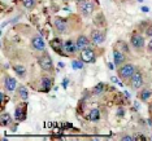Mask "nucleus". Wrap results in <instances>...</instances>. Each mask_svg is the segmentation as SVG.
I'll use <instances>...</instances> for the list:
<instances>
[{
  "instance_id": "1",
  "label": "nucleus",
  "mask_w": 152,
  "mask_h": 141,
  "mask_svg": "<svg viewBox=\"0 0 152 141\" xmlns=\"http://www.w3.org/2000/svg\"><path fill=\"white\" fill-rule=\"evenodd\" d=\"M135 71H137V67L130 62H125V64L121 65V66L117 67V75H118V78L124 82L129 80Z\"/></svg>"
},
{
  "instance_id": "2",
  "label": "nucleus",
  "mask_w": 152,
  "mask_h": 141,
  "mask_svg": "<svg viewBox=\"0 0 152 141\" xmlns=\"http://www.w3.org/2000/svg\"><path fill=\"white\" fill-rule=\"evenodd\" d=\"M38 64H39L40 69H42L43 71H46V73L53 71V61H52V58H51L50 54L43 53L42 56L38 58Z\"/></svg>"
},
{
  "instance_id": "3",
  "label": "nucleus",
  "mask_w": 152,
  "mask_h": 141,
  "mask_svg": "<svg viewBox=\"0 0 152 141\" xmlns=\"http://www.w3.org/2000/svg\"><path fill=\"white\" fill-rule=\"evenodd\" d=\"M129 85L131 89H140L142 87H143V75H142L140 71H135V73L133 74V77H131L129 80Z\"/></svg>"
},
{
  "instance_id": "4",
  "label": "nucleus",
  "mask_w": 152,
  "mask_h": 141,
  "mask_svg": "<svg viewBox=\"0 0 152 141\" xmlns=\"http://www.w3.org/2000/svg\"><path fill=\"white\" fill-rule=\"evenodd\" d=\"M144 44H146L144 38L139 34H133L130 36V46L134 51H142L144 48Z\"/></svg>"
},
{
  "instance_id": "5",
  "label": "nucleus",
  "mask_w": 152,
  "mask_h": 141,
  "mask_svg": "<svg viewBox=\"0 0 152 141\" xmlns=\"http://www.w3.org/2000/svg\"><path fill=\"white\" fill-rule=\"evenodd\" d=\"M30 46L34 51H37V52H44L46 51V43H44L43 38L40 35H34L31 38V40H30Z\"/></svg>"
},
{
  "instance_id": "6",
  "label": "nucleus",
  "mask_w": 152,
  "mask_h": 141,
  "mask_svg": "<svg viewBox=\"0 0 152 141\" xmlns=\"http://www.w3.org/2000/svg\"><path fill=\"white\" fill-rule=\"evenodd\" d=\"M79 11L83 16H90L95 11V4L90 0H83V1H79Z\"/></svg>"
},
{
  "instance_id": "7",
  "label": "nucleus",
  "mask_w": 152,
  "mask_h": 141,
  "mask_svg": "<svg viewBox=\"0 0 152 141\" xmlns=\"http://www.w3.org/2000/svg\"><path fill=\"white\" fill-rule=\"evenodd\" d=\"M95 60V51L91 48H86L81 51V61L82 62H92Z\"/></svg>"
},
{
  "instance_id": "8",
  "label": "nucleus",
  "mask_w": 152,
  "mask_h": 141,
  "mask_svg": "<svg viewBox=\"0 0 152 141\" xmlns=\"http://www.w3.org/2000/svg\"><path fill=\"white\" fill-rule=\"evenodd\" d=\"M18 88L17 87V82L15 78L12 77H5L4 78V89L8 93H12L13 91H16V89Z\"/></svg>"
},
{
  "instance_id": "9",
  "label": "nucleus",
  "mask_w": 152,
  "mask_h": 141,
  "mask_svg": "<svg viewBox=\"0 0 152 141\" xmlns=\"http://www.w3.org/2000/svg\"><path fill=\"white\" fill-rule=\"evenodd\" d=\"M75 44H77L78 51L81 52V51H83V49H86V48H88L90 40H88V38L86 36V35H79L77 38V40H75Z\"/></svg>"
},
{
  "instance_id": "10",
  "label": "nucleus",
  "mask_w": 152,
  "mask_h": 141,
  "mask_svg": "<svg viewBox=\"0 0 152 141\" xmlns=\"http://www.w3.org/2000/svg\"><path fill=\"white\" fill-rule=\"evenodd\" d=\"M125 54H124L122 51H118V49H115L113 51V62L117 67L121 66L122 64H125Z\"/></svg>"
},
{
  "instance_id": "11",
  "label": "nucleus",
  "mask_w": 152,
  "mask_h": 141,
  "mask_svg": "<svg viewBox=\"0 0 152 141\" xmlns=\"http://www.w3.org/2000/svg\"><path fill=\"white\" fill-rule=\"evenodd\" d=\"M77 51H78V48H77V44H75V42H73L72 39H69V40L65 42V44H64V52H66L68 54H74Z\"/></svg>"
},
{
  "instance_id": "12",
  "label": "nucleus",
  "mask_w": 152,
  "mask_h": 141,
  "mask_svg": "<svg viewBox=\"0 0 152 141\" xmlns=\"http://www.w3.org/2000/svg\"><path fill=\"white\" fill-rule=\"evenodd\" d=\"M55 29L58 34H64L66 31V21L65 20H61V18H56L55 20V23H53Z\"/></svg>"
},
{
  "instance_id": "13",
  "label": "nucleus",
  "mask_w": 152,
  "mask_h": 141,
  "mask_svg": "<svg viewBox=\"0 0 152 141\" xmlns=\"http://www.w3.org/2000/svg\"><path fill=\"white\" fill-rule=\"evenodd\" d=\"M91 40L95 44H102L105 40V35L102 31H92L91 33Z\"/></svg>"
},
{
  "instance_id": "14",
  "label": "nucleus",
  "mask_w": 152,
  "mask_h": 141,
  "mask_svg": "<svg viewBox=\"0 0 152 141\" xmlns=\"http://www.w3.org/2000/svg\"><path fill=\"white\" fill-rule=\"evenodd\" d=\"M51 47L53 48V51H56L57 53H63V51H64V44L63 42H61L60 39H53V40H51Z\"/></svg>"
},
{
  "instance_id": "15",
  "label": "nucleus",
  "mask_w": 152,
  "mask_h": 141,
  "mask_svg": "<svg viewBox=\"0 0 152 141\" xmlns=\"http://www.w3.org/2000/svg\"><path fill=\"white\" fill-rule=\"evenodd\" d=\"M26 116V105H18L16 109V118L17 120H23Z\"/></svg>"
},
{
  "instance_id": "16",
  "label": "nucleus",
  "mask_w": 152,
  "mask_h": 141,
  "mask_svg": "<svg viewBox=\"0 0 152 141\" xmlns=\"http://www.w3.org/2000/svg\"><path fill=\"white\" fill-rule=\"evenodd\" d=\"M12 122V115L9 113H3L0 116V124L1 126H9Z\"/></svg>"
},
{
  "instance_id": "17",
  "label": "nucleus",
  "mask_w": 152,
  "mask_h": 141,
  "mask_svg": "<svg viewBox=\"0 0 152 141\" xmlns=\"http://www.w3.org/2000/svg\"><path fill=\"white\" fill-rule=\"evenodd\" d=\"M151 95H152V92L150 91V89L144 88V89H142V91L139 92V100L146 102V101H148V98L151 97Z\"/></svg>"
},
{
  "instance_id": "18",
  "label": "nucleus",
  "mask_w": 152,
  "mask_h": 141,
  "mask_svg": "<svg viewBox=\"0 0 152 141\" xmlns=\"http://www.w3.org/2000/svg\"><path fill=\"white\" fill-rule=\"evenodd\" d=\"M40 84L43 85L42 91L47 92V91H50V89H51V87H52V80H51V79H48V78H43L42 82H40Z\"/></svg>"
},
{
  "instance_id": "19",
  "label": "nucleus",
  "mask_w": 152,
  "mask_h": 141,
  "mask_svg": "<svg viewBox=\"0 0 152 141\" xmlns=\"http://www.w3.org/2000/svg\"><path fill=\"white\" fill-rule=\"evenodd\" d=\"M17 92H18V96H20V97H21L22 100H25V101H26L27 98H29V92H27V89L23 87V85H20V87L17 88Z\"/></svg>"
},
{
  "instance_id": "20",
  "label": "nucleus",
  "mask_w": 152,
  "mask_h": 141,
  "mask_svg": "<svg viewBox=\"0 0 152 141\" xmlns=\"http://www.w3.org/2000/svg\"><path fill=\"white\" fill-rule=\"evenodd\" d=\"M13 70H15L16 73L18 74L21 78H25V75H26V69H25V66H23V65H15V66H13Z\"/></svg>"
},
{
  "instance_id": "21",
  "label": "nucleus",
  "mask_w": 152,
  "mask_h": 141,
  "mask_svg": "<svg viewBox=\"0 0 152 141\" xmlns=\"http://www.w3.org/2000/svg\"><path fill=\"white\" fill-rule=\"evenodd\" d=\"M21 4L25 7L26 9H34L35 8V5H37V0H21Z\"/></svg>"
},
{
  "instance_id": "22",
  "label": "nucleus",
  "mask_w": 152,
  "mask_h": 141,
  "mask_svg": "<svg viewBox=\"0 0 152 141\" xmlns=\"http://www.w3.org/2000/svg\"><path fill=\"white\" fill-rule=\"evenodd\" d=\"M100 119V111L98 109H92L91 113H90V120H92V122H98Z\"/></svg>"
},
{
  "instance_id": "23",
  "label": "nucleus",
  "mask_w": 152,
  "mask_h": 141,
  "mask_svg": "<svg viewBox=\"0 0 152 141\" xmlns=\"http://www.w3.org/2000/svg\"><path fill=\"white\" fill-rule=\"evenodd\" d=\"M104 85H105L104 83H98L94 88H92V93H94V95H100V93H103V91L105 89Z\"/></svg>"
},
{
  "instance_id": "24",
  "label": "nucleus",
  "mask_w": 152,
  "mask_h": 141,
  "mask_svg": "<svg viewBox=\"0 0 152 141\" xmlns=\"http://www.w3.org/2000/svg\"><path fill=\"white\" fill-rule=\"evenodd\" d=\"M0 98H1V108H4V105H5V93L4 92L0 93Z\"/></svg>"
},
{
  "instance_id": "25",
  "label": "nucleus",
  "mask_w": 152,
  "mask_h": 141,
  "mask_svg": "<svg viewBox=\"0 0 152 141\" xmlns=\"http://www.w3.org/2000/svg\"><path fill=\"white\" fill-rule=\"evenodd\" d=\"M146 35H147V36H151V38H152V25L147 27V30H146Z\"/></svg>"
},
{
  "instance_id": "26",
  "label": "nucleus",
  "mask_w": 152,
  "mask_h": 141,
  "mask_svg": "<svg viewBox=\"0 0 152 141\" xmlns=\"http://www.w3.org/2000/svg\"><path fill=\"white\" fill-rule=\"evenodd\" d=\"M121 140H125V141H134V137L125 135V136H122V137H121Z\"/></svg>"
},
{
  "instance_id": "27",
  "label": "nucleus",
  "mask_w": 152,
  "mask_h": 141,
  "mask_svg": "<svg viewBox=\"0 0 152 141\" xmlns=\"http://www.w3.org/2000/svg\"><path fill=\"white\" fill-rule=\"evenodd\" d=\"M73 65H74V67H75V69H81L82 66H83V65H82L81 62H78V61H74Z\"/></svg>"
},
{
  "instance_id": "28",
  "label": "nucleus",
  "mask_w": 152,
  "mask_h": 141,
  "mask_svg": "<svg viewBox=\"0 0 152 141\" xmlns=\"http://www.w3.org/2000/svg\"><path fill=\"white\" fill-rule=\"evenodd\" d=\"M147 51L148 52H152V39H151V42L147 44Z\"/></svg>"
},
{
  "instance_id": "29",
  "label": "nucleus",
  "mask_w": 152,
  "mask_h": 141,
  "mask_svg": "<svg viewBox=\"0 0 152 141\" xmlns=\"http://www.w3.org/2000/svg\"><path fill=\"white\" fill-rule=\"evenodd\" d=\"M124 114H125V110H124L122 108H121V109L118 110V113H117V115H118V116H121V115H124Z\"/></svg>"
},
{
  "instance_id": "30",
  "label": "nucleus",
  "mask_w": 152,
  "mask_h": 141,
  "mask_svg": "<svg viewBox=\"0 0 152 141\" xmlns=\"http://www.w3.org/2000/svg\"><path fill=\"white\" fill-rule=\"evenodd\" d=\"M142 11H143V12H148V11H150V9H148L147 7H142Z\"/></svg>"
},
{
  "instance_id": "31",
  "label": "nucleus",
  "mask_w": 152,
  "mask_h": 141,
  "mask_svg": "<svg viewBox=\"0 0 152 141\" xmlns=\"http://www.w3.org/2000/svg\"><path fill=\"white\" fill-rule=\"evenodd\" d=\"M151 111H152V104H151Z\"/></svg>"
}]
</instances>
